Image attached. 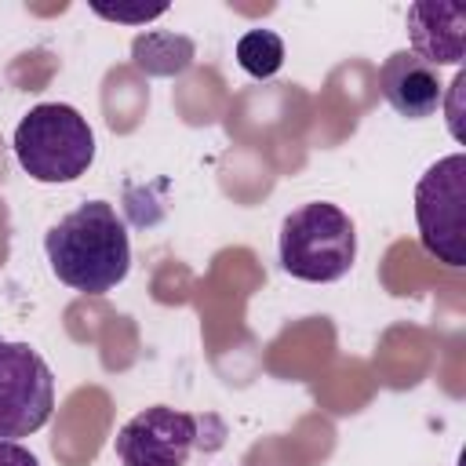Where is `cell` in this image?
Returning a JSON list of instances; mask_svg holds the SVG:
<instances>
[{"instance_id":"cell-1","label":"cell","mask_w":466,"mask_h":466,"mask_svg":"<svg viewBox=\"0 0 466 466\" xmlns=\"http://www.w3.org/2000/svg\"><path fill=\"white\" fill-rule=\"evenodd\" d=\"M44 251L51 273L84 295L113 291L131 269L127 226L106 200H87L58 218L44 237Z\"/></svg>"},{"instance_id":"cell-2","label":"cell","mask_w":466,"mask_h":466,"mask_svg":"<svg viewBox=\"0 0 466 466\" xmlns=\"http://www.w3.org/2000/svg\"><path fill=\"white\" fill-rule=\"evenodd\" d=\"M15 157L36 182H76L95 160V131L80 109L40 102L15 127Z\"/></svg>"},{"instance_id":"cell-3","label":"cell","mask_w":466,"mask_h":466,"mask_svg":"<svg viewBox=\"0 0 466 466\" xmlns=\"http://www.w3.org/2000/svg\"><path fill=\"white\" fill-rule=\"evenodd\" d=\"M353 258H357V229L342 208L328 200H313L284 218L280 266L295 280L331 284L350 273Z\"/></svg>"},{"instance_id":"cell-4","label":"cell","mask_w":466,"mask_h":466,"mask_svg":"<svg viewBox=\"0 0 466 466\" xmlns=\"http://www.w3.org/2000/svg\"><path fill=\"white\" fill-rule=\"evenodd\" d=\"M415 222L422 248L459 269L466 266V157L451 153L426 167L415 186Z\"/></svg>"},{"instance_id":"cell-5","label":"cell","mask_w":466,"mask_h":466,"mask_svg":"<svg viewBox=\"0 0 466 466\" xmlns=\"http://www.w3.org/2000/svg\"><path fill=\"white\" fill-rule=\"evenodd\" d=\"M55 411V375L29 342L0 339V441L36 433Z\"/></svg>"},{"instance_id":"cell-6","label":"cell","mask_w":466,"mask_h":466,"mask_svg":"<svg viewBox=\"0 0 466 466\" xmlns=\"http://www.w3.org/2000/svg\"><path fill=\"white\" fill-rule=\"evenodd\" d=\"M200 444V419L167 404H153L131 415L116 430V459L120 466H186L193 448Z\"/></svg>"},{"instance_id":"cell-7","label":"cell","mask_w":466,"mask_h":466,"mask_svg":"<svg viewBox=\"0 0 466 466\" xmlns=\"http://www.w3.org/2000/svg\"><path fill=\"white\" fill-rule=\"evenodd\" d=\"M408 36L411 55L426 66H459L466 55V7L422 0L408 7Z\"/></svg>"},{"instance_id":"cell-8","label":"cell","mask_w":466,"mask_h":466,"mask_svg":"<svg viewBox=\"0 0 466 466\" xmlns=\"http://www.w3.org/2000/svg\"><path fill=\"white\" fill-rule=\"evenodd\" d=\"M379 91L408 120L433 116L437 106H441V95H444L441 80H437V69L426 66L422 58H415L411 51H393L379 66Z\"/></svg>"},{"instance_id":"cell-9","label":"cell","mask_w":466,"mask_h":466,"mask_svg":"<svg viewBox=\"0 0 466 466\" xmlns=\"http://www.w3.org/2000/svg\"><path fill=\"white\" fill-rule=\"evenodd\" d=\"M135 66L153 76H175L193 62V40L175 33H146L135 40Z\"/></svg>"},{"instance_id":"cell-10","label":"cell","mask_w":466,"mask_h":466,"mask_svg":"<svg viewBox=\"0 0 466 466\" xmlns=\"http://www.w3.org/2000/svg\"><path fill=\"white\" fill-rule=\"evenodd\" d=\"M237 62L248 76L269 80L284 66V40L273 29H251L237 40Z\"/></svg>"},{"instance_id":"cell-11","label":"cell","mask_w":466,"mask_h":466,"mask_svg":"<svg viewBox=\"0 0 466 466\" xmlns=\"http://www.w3.org/2000/svg\"><path fill=\"white\" fill-rule=\"evenodd\" d=\"M167 11V4H157V7H142V11H124V7H102V4H95V15H102V18H113V22H135V25H146L149 18H157V15H164Z\"/></svg>"},{"instance_id":"cell-12","label":"cell","mask_w":466,"mask_h":466,"mask_svg":"<svg viewBox=\"0 0 466 466\" xmlns=\"http://www.w3.org/2000/svg\"><path fill=\"white\" fill-rule=\"evenodd\" d=\"M0 466H40V462L18 441H0Z\"/></svg>"}]
</instances>
